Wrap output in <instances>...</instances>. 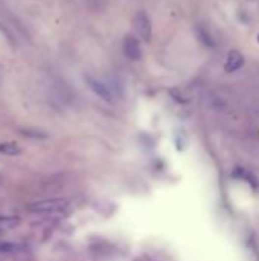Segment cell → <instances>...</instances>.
<instances>
[{
    "mask_svg": "<svg viewBox=\"0 0 259 261\" xmlns=\"http://www.w3.org/2000/svg\"><path fill=\"white\" fill-rule=\"evenodd\" d=\"M258 41H259V35H258Z\"/></svg>",
    "mask_w": 259,
    "mask_h": 261,
    "instance_id": "cell-12",
    "label": "cell"
},
{
    "mask_svg": "<svg viewBox=\"0 0 259 261\" xmlns=\"http://www.w3.org/2000/svg\"><path fill=\"white\" fill-rule=\"evenodd\" d=\"M197 33H198V38H200V41L204 44V46H207V48H213V38H212V35L209 34V31L206 29V26L204 25H198V28H197Z\"/></svg>",
    "mask_w": 259,
    "mask_h": 261,
    "instance_id": "cell-6",
    "label": "cell"
},
{
    "mask_svg": "<svg viewBox=\"0 0 259 261\" xmlns=\"http://www.w3.org/2000/svg\"><path fill=\"white\" fill-rule=\"evenodd\" d=\"M20 147L14 142H5V144H0V153L6 156H15V155H20Z\"/></svg>",
    "mask_w": 259,
    "mask_h": 261,
    "instance_id": "cell-9",
    "label": "cell"
},
{
    "mask_svg": "<svg viewBox=\"0 0 259 261\" xmlns=\"http://www.w3.org/2000/svg\"><path fill=\"white\" fill-rule=\"evenodd\" d=\"M69 208V200L66 198H48V200H40L28 205V209L34 214H55L63 212Z\"/></svg>",
    "mask_w": 259,
    "mask_h": 261,
    "instance_id": "cell-1",
    "label": "cell"
},
{
    "mask_svg": "<svg viewBox=\"0 0 259 261\" xmlns=\"http://www.w3.org/2000/svg\"><path fill=\"white\" fill-rule=\"evenodd\" d=\"M244 65V57L239 51H230L227 55V60H226V65H224V69L226 72L232 73L235 70H238L239 67H242Z\"/></svg>",
    "mask_w": 259,
    "mask_h": 261,
    "instance_id": "cell-5",
    "label": "cell"
},
{
    "mask_svg": "<svg viewBox=\"0 0 259 261\" xmlns=\"http://www.w3.org/2000/svg\"><path fill=\"white\" fill-rule=\"evenodd\" d=\"M22 134L25 136H29V137H35V139H38V137H46L48 134L40 131V130H32V129H26V130H20Z\"/></svg>",
    "mask_w": 259,
    "mask_h": 261,
    "instance_id": "cell-11",
    "label": "cell"
},
{
    "mask_svg": "<svg viewBox=\"0 0 259 261\" xmlns=\"http://www.w3.org/2000/svg\"><path fill=\"white\" fill-rule=\"evenodd\" d=\"M133 28H134L136 34L139 35L141 40H144V41H149L151 40L152 26H151V20L148 17V14L145 11L136 12L134 19H133Z\"/></svg>",
    "mask_w": 259,
    "mask_h": 261,
    "instance_id": "cell-2",
    "label": "cell"
},
{
    "mask_svg": "<svg viewBox=\"0 0 259 261\" xmlns=\"http://www.w3.org/2000/svg\"><path fill=\"white\" fill-rule=\"evenodd\" d=\"M124 54H125L127 58L131 60V61L141 60V57H142V49H141L139 40H137L136 37L128 35V37L124 40Z\"/></svg>",
    "mask_w": 259,
    "mask_h": 261,
    "instance_id": "cell-4",
    "label": "cell"
},
{
    "mask_svg": "<svg viewBox=\"0 0 259 261\" xmlns=\"http://www.w3.org/2000/svg\"><path fill=\"white\" fill-rule=\"evenodd\" d=\"M25 249V244L12 243V241H0V252L9 254V252H20Z\"/></svg>",
    "mask_w": 259,
    "mask_h": 261,
    "instance_id": "cell-7",
    "label": "cell"
},
{
    "mask_svg": "<svg viewBox=\"0 0 259 261\" xmlns=\"http://www.w3.org/2000/svg\"><path fill=\"white\" fill-rule=\"evenodd\" d=\"M109 0H86V5L91 9V11H102Z\"/></svg>",
    "mask_w": 259,
    "mask_h": 261,
    "instance_id": "cell-10",
    "label": "cell"
},
{
    "mask_svg": "<svg viewBox=\"0 0 259 261\" xmlns=\"http://www.w3.org/2000/svg\"><path fill=\"white\" fill-rule=\"evenodd\" d=\"M20 223L19 217L14 216H3L0 217V231H8V229H12Z\"/></svg>",
    "mask_w": 259,
    "mask_h": 261,
    "instance_id": "cell-8",
    "label": "cell"
},
{
    "mask_svg": "<svg viewBox=\"0 0 259 261\" xmlns=\"http://www.w3.org/2000/svg\"><path fill=\"white\" fill-rule=\"evenodd\" d=\"M86 81L90 86V89L93 90L99 98H102L107 102H112L113 101V92L110 90V87L107 86V84H104L102 81L93 78V76H86Z\"/></svg>",
    "mask_w": 259,
    "mask_h": 261,
    "instance_id": "cell-3",
    "label": "cell"
}]
</instances>
